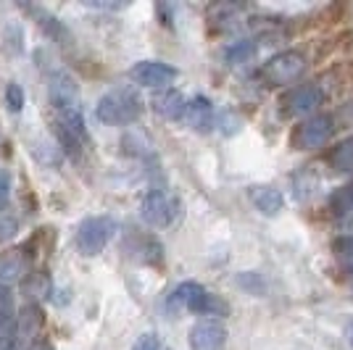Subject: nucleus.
Returning <instances> with one entry per match:
<instances>
[{"label":"nucleus","mask_w":353,"mask_h":350,"mask_svg":"<svg viewBox=\"0 0 353 350\" xmlns=\"http://www.w3.org/2000/svg\"><path fill=\"white\" fill-rule=\"evenodd\" d=\"M169 306L172 308H188L192 313H201V316H216V313H227V303L219 300L216 295L198 285V282H182L172 298H169Z\"/></svg>","instance_id":"nucleus-1"},{"label":"nucleus","mask_w":353,"mask_h":350,"mask_svg":"<svg viewBox=\"0 0 353 350\" xmlns=\"http://www.w3.org/2000/svg\"><path fill=\"white\" fill-rule=\"evenodd\" d=\"M303 69H306V56L301 50H282L261 66L259 79L266 88H282V85L295 82L303 74Z\"/></svg>","instance_id":"nucleus-2"},{"label":"nucleus","mask_w":353,"mask_h":350,"mask_svg":"<svg viewBox=\"0 0 353 350\" xmlns=\"http://www.w3.org/2000/svg\"><path fill=\"white\" fill-rule=\"evenodd\" d=\"M140 111H143L140 98L130 90L108 92L98 103V119L105 124H132L134 119L140 116Z\"/></svg>","instance_id":"nucleus-3"},{"label":"nucleus","mask_w":353,"mask_h":350,"mask_svg":"<svg viewBox=\"0 0 353 350\" xmlns=\"http://www.w3.org/2000/svg\"><path fill=\"white\" fill-rule=\"evenodd\" d=\"M324 103V90L319 85H298L280 98V111L285 116H303L316 111Z\"/></svg>","instance_id":"nucleus-4"},{"label":"nucleus","mask_w":353,"mask_h":350,"mask_svg":"<svg viewBox=\"0 0 353 350\" xmlns=\"http://www.w3.org/2000/svg\"><path fill=\"white\" fill-rule=\"evenodd\" d=\"M335 119L327 116V114H319V116H311L309 121H303L293 134L295 147L301 150H314V147H322L330 143V137L335 134Z\"/></svg>","instance_id":"nucleus-5"},{"label":"nucleus","mask_w":353,"mask_h":350,"mask_svg":"<svg viewBox=\"0 0 353 350\" xmlns=\"http://www.w3.org/2000/svg\"><path fill=\"white\" fill-rule=\"evenodd\" d=\"M114 229H117V224L111 219H105V216H92V219H88L79 227V232H77V245H79V250H82L85 256H98V253L108 245Z\"/></svg>","instance_id":"nucleus-6"},{"label":"nucleus","mask_w":353,"mask_h":350,"mask_svg":"<svg viewBox=\"0 0 353 350\" xmlns=\"http://www.w3.org/2000/svg\"><path fill=\"white\" fill-rule=\"evenodd\" d=\"M143 219L150 227H169L176 219V200L163 190H150L143 200Z\"/></svg>","instance_id":"nucleus-7"},{"label":"nucleus","mask_w":353,"mask_h":350,"mask_svg":"<svg viewBox=\"0 0 353 350\" xmlns=\"http://www.w3.org/2000/svg\"><path fill=\"white\" fill-rule=\"evenodd\" d=\"M132 79L145 88H166L176 79V69L161 61H140L132 69Z\"/></svg>","instance_id":"nucleus-8"},{"label":"nucleus","mask_w":353,"mask_h":350,"mask_svg":"<svg viewBox=\"0 0 353 350\" xmlns=\"http://www.w3.org/2000/svg\"><path fill=\"white\" fill-rule=\"evenodd\" d=\"M227 342V329L221 321L206 319L198 321L190 329V348L192 350H221Z\"/></svg>","instance_id":"nucleus-9"},{"label":"nucleus","mask_w":353,"mask_h":350,"mask_svg":"<svg viewBox=\"0 0 353 350\" xmlns=\"http://www.w3.org/2000/svg\"><path fill=\"white\" fill-rule=\"evenodd\" d=\"M250 203L256 205L264 216H277L282 211V205H285V198H282V192L277 187H272V185H256V187H250Z\"/></svg>","instance_id":"nucleus-10"},{"label":"nucleus","mask_w":353,"mask_h":350,"mask_svg":"<svg viewBox=\"0 0 353 350\" xmlns=\"http://www.w3.org/2000/svg\"><path fill=\"white\" fill-rule=\"evenodd\" d=\"M185 119L192 130L206 132L211 124H214V105L206 101V98H195L185 105Z\"/></svg>","instance_id":"nucleus-11"},{"label":"nucleus","mask_w":353,"mask_h":350,"mask_svg":"<svg viewBox=\"0 0 353 350\" xmlns=\"http://www.w3.org/2000/svg\"><path fill=\"white\" fill-rule=\"evenodd\" d=\"M327 205H330V214L338 221H353V182L332 192Z\"/></svg>","instance_id":"nucleus-12"},{"label":"nucleus","mask_w":353,"mask_h":350,"mask_svg":"<svg viewBox=\"0 0 353 350\" xmlns=\"http://www.w3.org/2000/svg\"><path fill=\"white\" fill-rule=\"evenodd\" d=\"M185 105H188L185 98L174 90H166V92L153 98V108L166 119H182L185 116Z\"/></svg>","instance_id":"nucleus-13"},{"label":"nucleus","mask_w":353,"mask_h":350,"mask_svg":"<svg viewBox=\"0 0 353 350\" xmlns=\"http://www.w3.org/2000/svg\"><path fill=\"white\" fill-rule=\"evenodd\" d=\"M327 163L335 172H353V137L343 140L327 153Z\"/></svg>","instance_id":"nucleus-14"},{"label":"nucleus","mask_w":353,"mask_h":350,"mask_svg":"<svg viewBox=\"0 0 353 350\" xmlns=\"http://www.w3.org/2000/svg\"><path fill=\"white\" fill-rule=\"evenodd\" d=\"M332 253H335V258H338L340 266L348 271V277L353 279V237L351 234L338 237V240L332 243Z\"/></svg>","instance_id":"nucleus-15"},{"label":"nucleus","mask_w":353,"mask_h":350,"mask_svg":"<svg viewBox=\"0 0 353 350\" xmlns=\"http://www.w3.org/2000/svg\"><path fill=\"white\" fill-rule=\"evenodd\" d=\"M253 53H256V45L250 43V40H240V43H235L232 48H227V61H230V63H243V61H248Z\"/></svg>","instance_id":"nucleus-16"},{"label":"nucleus","mask_w":353,"mask_h":350,"mask_svg":"<svg viewBox=\"0 0 353 350\" xmlns=\"http://www.w3.org/2000/svg\"><path fill=\"white\" fill-rule=\"evenodd\" d=\"M132 350H161V348H159V340H156V335H143L137 342H134Z\"/></svg>","instance_id":"nucleus-17"},{"label":"nucleus","mask_w":353,"mask_h":350,"mask_svg":"<svg viewBox=\"0 0 353 350\" xmlns=\"http://www.w3.org/2000/svg\"><path fill=\"white\" fill-rule=\"evenodd\" d=\"M8 105H11L14 111H19V108L24 105V92L16 88V85H11V88H8Z\"/></svg>","instance_id":"nucleus-18"},{"label":"nucleus","mask_w":353,"mask_h":350,"mask_svg":"<svg viewBox=\"0 0 353 350\" xmlns=\"http://www.w3.org/2000/svg\"><path fill=\"white\" fill-rule=\"evenodd\" d=\"M6 195H8V176L6 172H0V205L6 203Z\"/></svg>","instance_id":"nucleus-19"},{"label":"nucleus","mask_w":353,"mask_h":350,"mask_svg":"<svg viewBox=\"0 0 353 350\" xmlns=\"http://www.w3.org/2000/svg\"><path fill=\"white\" fill-rule=\"evenodd\" d=\"M345 332H348V340H351V345H353V319L348 321V327H345Z\"/></svg>","instance_id":"nucleus-20"}]
</instances>
